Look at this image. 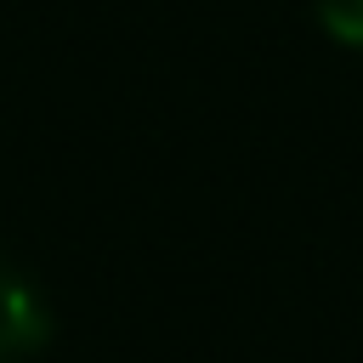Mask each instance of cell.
Here are the masks:
<instances>
[{"instance_id":"7a4b0ae2","label":"cell","mask_w":363,"mask_h":363,"mask_svg":"<svg viewBox=\"0 0 363 363\" xmlns=\"http://www.w3.org/2000/svg\"><path fill=\"white\" fill-rule=\"evenodd\" d=\"M318 17L335 40L346 45H363V0H318Z\"/></svg>"},{"instance_id":"6da1fadb","label":"cell","mask_w":363,"mask_h":363,"mask_svg":"<svg viewBox=\"0 0 363 363\" xmlns=\"http://www.w3.org/2000/svg\"><path fill=\"white\" fill-rule=\"evenodd\" d=\"M51 340V312H45V295L0 261V363H17V357H34L40 346Z\"/></svg>"}]
</instances>
